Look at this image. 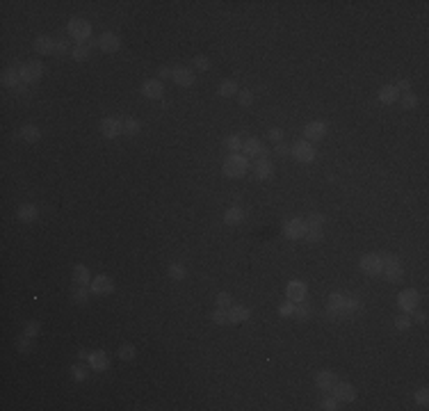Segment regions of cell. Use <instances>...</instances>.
<instances>
[{"label": "cell", "mask_w": 429, "mask_h": 411, "mask_svg": "<svg viewBox=\"0 0 429 411\" xmlns=\"http://www.w3.org/2000/svg\"><path fill=\"white\" fill-rule=\"evenodd\" d=\"M192 62H194V68H196V71H208V68H210V59L205 57V55H196V57L192 59Z\"/></svg>", "instance_id": "obj_48"}, {"label": "cell", "mask_w": 429, "mask_h": 411, "mask_svg": "<svg viewBox=\"0 0 429 411\" xmlns=\"http://www.w3.org/2000/svg\"><path fill=\"white\" fill-rule=\"evenodd\" d=\"M304 222H306V224H310V226H322V224L327 222V217H324L322 213H310L308 217L304 219Z\"/></svg>", "instance_id": "obj_49"}, {"label": "cell", "mask_w": 429, "mask_h": 411, "mask_svg": "<svg viewBox=\"0 0 429 411\" xmlns=\"http://www.w3.org/2000/svg\"><path fill=\"white\" fill-rule=\"evenodd\" d=\"M158 76H160V80H164V78H171V76H173V68L160 66V68H158Z\"/></svg>", "instance_id": "obj_55"}, {"label": "cell", "mask_w": 429, "mask_h": 411, "mask_svg": "<svg viewBox=\"0 0 429 411\" xmlns=\"http://www.w3.org/2000/svg\"><path fill=\"white\" fill-rule=\"evenodd\" d=\"M267 135H269V140L276 142V144H278V142H283V130H281V128H269Z\"/></svg>", "instance_id": "obj_53"}, {"label": "cell", "mask_w": 429, "mask_h": 411, "mask_svg": "<svg viewBox=\"0 0 429 411\" xmlns=\"http://www.w3.org/2000/svg\"><path fill=\"white\" fill-rule=\"evenodd\" d=\"M117 354H119V359H121V361H132V359H135V354H137V350H135V345H130V342H123V345H119Z\"/></svg>", "instance_id": "obj_37"}, {"label": "cell", "mask_w": 429, "mask_h": 411, "mask_svg": "<svg viewBox=\"0 0 429 411\" xmlns=\"http://www.w3.org/2000/svg\"><path fill=\"white\" fill-rule=\"evenodd\" d=\"M306 297H308V286L304 281H290L285 286V299L297 304V301H304Z\"/></svg>", "instance_id": "obj_11"}, {"label": "cell", "mask_w": 429, "mask_h": 411, "mask_svg": "<svg viewBox=\"0 0 429 411\" xmlns=\"http://www.w3.org/2000/svg\"><path fill=\"white\" fill-rule=\"evenodd\" d=\"M89 290L94 292V295H110V292H114V281L110 277H105V274H100V277L91 279Z\"/></svg>", "instance_id": "obj_13"}, {"label": "cell", "mask_w": 429, "mask_h": 411, "mask_svg": "<svg viewBox=\"0 0 429 411\" xmlns=\"http://www.w3.org/2000/svg\"><path fill=\"white\" fill-rule=\"evenodd\" d=\"M89 354L91 352H87V350H78V359L80 361H89Z\"/></svg>", "instance_id": "obj_59"}, {"label": "cell", "mask_w": 429, "mask_h": 411, "mask_svg": "<svg viewBox=\"0 0 429 411\" xmlns=\"http://www.w3.org/2000/svg\"><path fill=\"white\" fill-rule=\"evenodd\" d=\"M41 137V130L37 126H32V123H25V126L21 128V140L25 142H39Z\"/></svg>", "instance_id": "obj_34"}, {"label": "cell", "mask_w": 429, "mask_h": 411, "mask_svg": "<svg viewBox=\"0 0 429 411\" xmlns=\"http://www.w3.org/2000/svg\"><path fill=\"white\" fill-rule=\"evenodd\" d=\"M68 372H71V377L76 379V382H85V379H87V368H85V365H80V363H76Z\"/></svg>", "instance_id": "obj_43"}, {"label": "cell", "mask_w": 429, "mask_h": 411, "mask_svg": "<svg viewBox=\"0 0 429 411\" xmlns=\"http://www.w3.org/2000/svg\"><path fill=\"white\" fill-rule=\"evenodd\" d=\"M322 235H324V228L322 226H310V224H306V231H304V237H301V240H306L308 245H315V242L322 240Z\"/></svg>", "instance_id": "obj_30"}, {"label": "cell", "mask_w": 429, "mask_h": 411, "mask_svg": "<svg viewBox=\"0 0 429 411\" xmlns=\"http://www.w3.org/2000/svg\"><path fill=\"white\" fill-rule=\"evenodd\" d=\"M304 231H306V224L301 217H292L283 224V235H285L288 240H301Z\"/></svg>", "instance_id": "obj_9"}, {"label": "cell", "mask_w": 429, "mask_h": 411, "mask_svg": "<svg viewBox=\"0 0 429 411\" xmlns=\"http://www.w3.org/2000/svg\"><path fill=\"white\" fill-rule=\"evenodd\" d=\"M359 267H361V272L368 274V277H379L381 267H383L381 254H365L363 258L359 260Z\"/></svg>", "instance_id": "obj_6"}, {"label": "cell", "mask_w": 429, "mask_h": 411, "mask_svg": "<svg viewBox=\"0 0 429 411\" xmlns=\"http://www.w3.org/2000/svg\"><path fill=\"white\" fill-rule=\"evenodd\" d=\"M16 350L18 352H23V354H27V352H32L34 350V338H30V336H18L16 338Z\"/></svg>", "instance_id": "obj_36"}, {"label": "cell", "mask_w": 429, "mask_h": 411, "mask_svg": "<svg viewBox=\"0 0 429 411\" xmlns=\"http://www.w3.org/2000/svg\"><path fill=\"white\" fill-rule=\"evenodd\" d=\"M108 365H110V359H108V354H105V352L96 350V352H91V354H89V368L91 370H98V372H103V370H108Z\"/></svg>", "instance_id": "obj_24"}, {"label": "cell", "mask_w": 429, "mask_h": 411, "mask_svg": "<svg viewBox=\"0 0 429 411\" xmlns=\"http://www.w3.org/2000/svg\"><path fill=\"white\" fill-rule=\"evenodd\" d=\"M224 146H226L231 153H237V151H242V140L237 135H228L226 140H224Z\"/></svg>", "instance_id": "obj_39"}, {"label": "cell", "mask_w": 429, "mask_h": 411, "mask_svg": "<svg viewBox=\"0 0 429 411\" xmlns=\"http://www.w3.org/2000/svg\"><path fill=\"white\" fill-rule=\"evenodd\" d=\"M420 304V292L415 290V288H406V290H402L400 295H397V306H400L404 313H413L415 309H418Z\"/></svg>", "instance_id": "obj_7"}, {"label": "cell", "mask_w": 429, "mask_h": 411, "mask_svg": "<svg viewBox=\"0 0 429 411\" xmlns=\"http://www.w3.org/2000/svg\"><path fill=\"white\" fill-rule=\"evenodd\" d=\"M25 336H30V338H37V333H39V322H27L25 324Z\"/></svg>", "instance_id": "obj_52"}, {"label": "cell", "mask_w": 429, "mask_h": 411, "mask_svg": "<svg viewBox=\"0 0 429 411\" xmlns=\"http://www.w3.org/2000/svg\"><path fill=\"white\" fill-rule=\"evenodd\" d=\"M16 217L21 219V222L32 224L37 217H39V208H37L34 203H21V206H18V210H16Z\"/></svg>", "instance_id": "obj_21"}, {"label": "cell", "mask_w": 429, "mask_h": 411, "mask_svg": "<svg viewBox=\"0 0 429 411\" xmlns=\"http://www.w3.org/2000/svg\"><path fill=\"white\" fill-rule=\"evenodd\" d=\"M89 55H91V50L87 44H76L71 48V57L76 59V62H85V59H89Z\"/></svg>", "instance_id": "obj_35"}, {"label": "cell", "mask_w": 429, "mask_h": 411, "mask_svg": "<svg viewBox=\"0 0 429 411\" xmlns=\"http://www.w3.org/2000/svg\"><path fill=\"white\" fill-rule=\"evenodd\" d=\"M338 404H340V402H338L333 395L331 397H322V400H319V409H324V411H336Z\"/></svg>", "instance_id": "obj_45"}, {"label": "cell", "mask_w": 429, "mask_h": 411, "mask_svg": "<svg viewBox=\"0 0 429 411\" xmlns=\"http://www.w3.org/2000/svg\"><path fill=\"white\" fill-rule=\"evenodd\" d=\"M214 299H217V309H231L233 306V297L228 292H219Z\"/></svg>", "instance_id": "obj_44"}, {"label": "cell", "mask_w": 429, "mask_h": 411, "mask_svg": "<svg viewBox=\"0 0 429 411\" xmlns=\"http://www.w3.org/2000/svg\"><path fill=\"white\" fill-rule=\"evenodd\" d=\"M327 130H329V126L324 121H310V123H306V128H304V140L306 142H319V140H324V135H327Z\"/></svg>", "instance_id": "obj_12"}, {"label": "cell", "mask_w": 429, "mask_h": 411, "mask_svg": "<svg viewBox=\"0 0 429 411\" xmlns=\"http://www.w3.org/2000/svg\"><path fill=\"white\" fill-rule=\"evenodd\" d=\"M89 292L91 290H87V286H73V292H71L73 304L87 306V304H89Z\"/></svg>", "instance_id": "obj_31"}, {"label": "cell", "mask_w": 429, "mask_h": 411, "mask_svg": "<svg viewBox=\"0 0 429 411\" xmlns=\"http://www.w3.org/2000/svg\"><path fill=\"white\" fill-rule=\"evenodd\" d=\"M237 82L235 80H224L222 85L217 87V94L224 96V98H231V96H237Z\"/></svg>", "instance_id": "obj_32"}, {"label": "cell", "mask_w": 429, "mask_h": 411, "mask_svg": "<svg viewBox=\"0 0 429 411\" xmlns=\"http://www.w3.org/2000/svg\"><path fill=\"white\" fill-rule=\"evenodd\" d=\"M68 37L78 44H87L91 39V23L87 18H71L68 21Z\"/></svg>", "instance_id": "obj_4"}, {"label": "cell", "mask_w": 429, "mask_h": 411, "mask_svg": "<svg viewBox=\"0 0 429 411\" xmlns=\"http://www.w3.org/2000/svg\"><path fill=\"white\" fill-rule=\"evenodd\" d=\"M411 324H413L411 315H397V318H395V329H397V331H409Z\"/></svg>", "instance_id": "obj_41"}, {"label": "cell", "mask_w": 429, "mask_h": 411, "mask_svg": "<svg viewBox=\"0 0 429 411\" xmlns=\"http://www.w3.org/2000/svg\"><path fill=\"white\" fill-rule=\"evenodd\" d=\"M91 274L87 269V265H76L73 267V286H89Z\"/></svg>", "instance_id": "obj_28"}, {"label": "cell", "mask_w": 429, "mask_h": 411, "mask_svg": "<svg viewBox=\"0 0 429 411\" xmlns=\"http://www.w3.org/2000/svg\"><path fill=\"white\" fill-rule=\"evenodd\" d=\"M397 98H400V91L395 89V85H383L381 89H379V103L392 105V103H397Z\"/></svg>", "instance_id": "obj_25"}, {"label": "cell", "mask_w": 429, "mask_h": 411, "mask_svg": "<svg viewBox=\"0 0 429 411\" xmlns=\"http://www.w3.org/2000/svg\"><path fill=\"white\" fill-rule=\"evenodd\" d=\"M100 132H103V137H108V140H114V137H119L123 132V121H119V119L114 117H108L100 121Z\"/></svg>", "instance_id": "obj_14"}, {"label": "cell", "mask_w": 429, "mask_h": 411, "mask_svg": "<svg viewBox=\"0 0 429 411\" xmlns=\"http://www.w3.org/2000/svg\"><path fill=\"white\" fill-rule=\"evenodd\" d=\"M395 89L397 91H411V80H406V78H402V80H397V85H395Z\"/></svg>", "instance_id": "obj_54"}, {"label": "cell", "mask_w": 429, "mask_h": 411, "mask_svg": "<svg viewBox=\"0 0 429 411\" xmlns=\"http://www.w3.org/2000/svg\"><path fill=\"white\" fill-rule=\"evenodd\" d=\"M171 80L176 82L178 87H192L196 78H194V71H192V68H187V66H176V68H173Z\"/></svg>", "instance_id": "obj_17"}, {"label": "cell", "mask_w": 429, "mask_h": 411, "mask_svg": "<svg viewBox=\"0 0 429 411\" xmlns=\"http://www.w3.org/2000/svg\"><path fill=\"white\" fill-rule=\"evenodd\" d=\"M278 315H281V318H292V315H295V301H290V299L281 301V304H278Z\"/></svg>", "instance_id": "obj_40"}, {"label": "cell", "mask_w": 429, "mask_h": 411, "mask_svg": "<svg viewBox=\"0 0 429 411\" xmlns=\"http://www.w3.org/2000/svg\"><path fill=\"white\" fill-rule=\"evenodd\" d=\"M310 315H313V306L308 304V301H297L295 304V315L292 318H297L299 322H306V320H310Z\"/></svg>", "instance_id": "obj_29"}, {"label": "cell", "mask_w": 429, "mask_h": 411, "mask_svg": "<svg viewBox=\"0 0 429 411\" xmlns=\"http://www.w3.org/2000/svg\"><path fill=\"white\" fill-rule=\"evenodd\" d=\"M57 57H64V55H68V41L66 39H55V53Z\"/></svg>", "instance_id": "obj_47"}, {"label": "cell", "mask_w": 429, "mask_h": 411, "mask_svg": "<svg viewBox=\"0 0 429 411\" xmlns=\"http://www.w3.org/2000/svg\"><path fill=\"white\" fill-rule=\"evenodd\" d=\"M100 41V50L103 53H117L119 48H121V39H119L114 32H103V35L98 37Z\"/></svg>", "instance_id": "obj_19"}, {"label": "cell", "mask_w": 429, "mask_h": 411, "mask_svg": "<svg viewBox=\"0 0 429 411\" xmlns=\"http://www.w3.org/2000/svg\"><path fill=\"white\" fill-rule=\"evenodd\" d=\"M402 108H404V110H413V108H418V96H415L413 91H406V94L402 96Z\"/></svg>", "instance_id": "obj_42"}, {"label": "cell", "mask_w": 429, "mask_h": 411, "mask_svg": "<svg viewBox=\"0 0 429 411\" xmlns=\"http://www.w3.org/2000/svg\"><path fill=\"white\" fill-rule=\"evenodd\" d=\"M34 50L39 55H53L55 53V39H50V37L41 35L34 39Z\"/></svg>", "instance_id": "obj_26"}, {"label": "cell", "mask_w": 429, "mask_h": 411, "mask_svg": "<svg viewBox=\"0 0 429 411\" xmlns=\"http://www.w3.org/2000/svg\"><path fill=\"white\" fill-rule=\"evenodd\" d=\"M14 94H16V96H25L27 94V85H25V82H21V85L14 89Z\"/></svg>", "instance_id": "obj_58"}, {"label": "cell", "mask_w": 429, "mask_h": 411, "mask_svg": "<svg viewBox=\"0 0 429 411\" xmlns=\"http://www.w3.org/2000/svg\"><path fill=\"white\" fill-rule=\"evenodd\" d=\"M242 153L249 158V155H265V149H263V142L258 137H249V140L242 142Z\"/></svg>", "instance_id": "obj_23"}, {"label": "cell", "mask_w": 429, "mask_h": 411, "mask_svg": "<svg viewBox=\"0 0 429 411\" xmlns=\"http://www.w3.org/2000/svg\"><path fill=\"white\" fill-rule=\"evenodd\" d=\"M331 395L338 402H354L356 400V388L349 382H336L331 388Z\"/></svg>", "instance_id": "obj_10"}, {"label": "cell", "mask_w": 429, "mask_h": 411, "mask_svg": "<svg viewBox=\"0 0 429 411\" xmlns=\"http://www.w3.org/2000/svg\"><path fill=\"white\" fill-rule=\"evenodd\" d=\"M415 402H418L420 406H427V402H429V391H427V388H420V391L415 393Z\"/></svg>", "instance_id": "obj_51"}, {"label": "cell", "mask_w": 429, "mask_h": 411, "mask_svg": "<svg viewBox=\"0 0 429 411\" xmlns=\"http://www.w3.org/2000/svg\"><path fill=\"white\" fill-rule=\"evenodd\" d=\"M363 309V301L359 295H345V292H331L327 301V315L333 322H342V320L354 318L359 311Z\"/></svg>", "instance_id": "obj_1"}, {"label": "cell", "mask_w": 429, "mask_h": 411, "mask_svg": "<svg viewBox=\"0 0 429 411\" xmlns=\"http://www.w3.org/2000/svg\"><path fill=\"white\" fill-rule=\"evenodd\" d=\"M139 130H141V121H139V119H135V117L123 119V135L135 137Z\"/></svg>", "instance_id": "obj_33"}, {"label": "cell", "mask_w": 429, "mask_h": 411, "mask_svg": "<svg viewBox=\"0 0 429 411\" xmlns=\"http://www.w3.org/2000/svg\"><path fill=\"white\" fill-rule=\"evenodd\" d=\"M242 219H244V210L240 206H231L224 213V224H228V226H237V224H242Z\"/></svg>", "instance_id": "obj_27"}, {"label": "cell", "mask_w": 429, "mask_h": 411, "mask_svg": "<svg viewBox=\"0 0 429 411\" xmlns=\"http://www.w3.org/2000/svg\"><path fill=\"white\" fill-rule=\"evenodd\" d=\"M383 258V267H381V277L388 283H400L404 279V267H402L400 258L395 254H381Z\"/></svg>", "instance_id": "obj_2"}, {"label": "cell", "mask_w": 429, "mask_h": 411, "mask_svg": "<svg viewBox=\"0 0 429 411\" xmlns=\"http://www.w3.org/2000/svg\"><path fill=\"white\" fill-rule=\"evenodd\" d=\"M141 94L146 96V98H151V100H160L164 96V85H162V80H146L144 85H141Z\"/></svg>", "instance_id": "obj_15"}, {"label": "cell", "mask_w": 429, "mask_h": 411, "mask_svg": "<svg viewBox=\"0 0 429 411\" xmlns=\"http://www.w3.org/2000/svg\"><path fill=\"white\" fill-rule=\"evenodd\" d=\"M212 322L214 324H231V322H228V309H217V311H214Z\"/></svg>", "instance_id": "obj_46"}, {"label": "cell", "mask_w": 429, "mask_h": 411, "mask_svg": "<svg viewBox=\"0 0 429 411\" xmlns=\"http://www.w3.org/2000/svg\"><path fill=\"white\" fill-rule=\"evenodd\" d=\"M413 315H415V322H420V324H424V322H427V313H424V311L415 309V311H413Z\"/></svg>", "instance_id": "obj_57"}, {"label": "cell", "mask_w": 429, "mask_h": 411, "mask_svg": "<svg viewBox=\"0 0 429 411\" xmlns=\"http://www.w3.org/2000/svg\"><path fill=\"white\" fill-rule=\"evenodd\" d=\"M336 382H338V377L331 372V370H319V372L315 374V386H317L322 393H331V388Z\"/></svg>", "instance_id": "obj_18"}, {"label": "cell", "mask_w": 429, "mask_h": 411, "mask_svg": "<svg viewBox=\"0 0 429 411\" xmlns=\"http://www.w3.org/2000/svg\"><path fill=\"white\" fill-rule=\"evenodd\" d=\"M251 169H254V176L258 178V181H269V178L274 176V164L269 162L265 155H260V160Z\"/></svg>", "instance_id": "obj_16"}, {"label": "cell", "mask_w": 429, "mask_h": 411, "mask_svg": "<svg viewBox=\"0 0 429 411\" xmlns=\"http://www.w3.org/2000/svg\"><path fill=\"white\" fill-rule=\"evenodd\" d=\"M290 155L297 160V162H313L315 160V146L310 144V142H306V140H299V142H295V144L290 146Z\"/></svg>", "instance_id": "obj_5"}, {"label": "cell", "mask_w": 429, "mask_h": 411, "mask_svg": "<svg viewBox=\"0 0 429 411\" xmlns=\"http://www.w3.org/2000/svg\"><path fill=\"white\" fill-rule=\"evenodd\" d=\"M249 169V158L244 153H231L224 160V176L228 178H242Z\"/></svg>", "instance_id": "obj_3"}, {"label": "cell", "mask_w": 429, "mask_h": 411, "mask_svg": "<svg viewBox=\"0 0 429 411\" xmlns=\"http://www.w3.org/2000/svg\"><path fill=\"white\" fill-rule=\"evenodd\" d=\"M18 73H21V80L25 82V85H32V82H37L41 78V73H44V66H41V62H37V59H32V62H25L18 66Z\"/></svg>", "instance_id": "obj_8"}, {"label": "cell", "mask_w": 429, "mask_h": 411, "mask_svg": "<svg viewBox=\"0 0 429 411\" xmlns=\"http://www.w3.org/2000/svg\"><path fill=\"white\" fill-rule=\"evenodd\" d=\"M169 279H173V281H183V279H185V267H183L178 260L169 265Z\"/></svg>", "instance_id": "obj_38"}, {"label": "cell", "mask_w": 429, "mask_h": 411, "mask_svg": "<svg viewBox=\"0 0 429 411\" xmlns=\"http://www.w3.org/2000/svg\"><path fill=\"white\" fill-rule=\"evenodd\" d=\"M274 151H276V155H281V158H283V155H288V153H290V149H288V144H283V142H278V144H276V149H274Z\"/></svg>", "instance_id": "obj_56"}, {"label": "cell", "mask_w": 429, "mask_h": 411, "mask_svg": "<svg viewBox=\"0 0 429 411\" xmlns=\"http://www.w3.org/2000/svg\"><path fill=\"white\" fill-rule=\"evenodd\" d=\"M237 103H240L242 108L254 105V94H251V91H237Z\"/></svg>", "instance_id": "obj_50"}, {"label": "cell", "mask_w": 429, "mask_h": 411, "mask_svg": "<svg viewBox=\"0 0 429 411\" xmlns=\"http://www.w3.org/2000/svg\"><path fill=\"white\" fill-rule=\"evenodd\" d=\"M0 82H3V87H7V89H16L18 85H21V73H18V68L9 66L3 71V76H0Z\"/></svg>", "instance_id": "obj_20"}, {"label": "cell", "mask_w": 429, "mask_h": 411, "mask_svg": "<svg viewBox=\"0 0 429 411\" xmlns=\"http://www.w3.org/2000/svg\"><path fill=\"white\" fill-rule=\"evenodd\" d=\"M249 315H251V311L246 309V306L233 304L231 309H228V322H231V324H240V322H244V320H249Z\"/></svg>", "instance_id": "obj_22"}]
</instances>
